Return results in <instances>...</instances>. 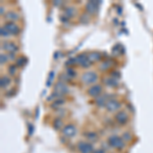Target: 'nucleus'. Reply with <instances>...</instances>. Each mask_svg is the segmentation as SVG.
Instances as JSON below:
<instances>
[{
	"mask_svg": "<svg viewBox=\"0 0 153 153\" xmlns=\"http://www.w3.org/2000/svg\"><path fill=\"white\" fill-rule=\"evenodd\" d=\"M1 65H3V63H5L7 61V55H4V54H1Z\"/></svg>",
	"mask_w": 153,
	"mask_h": 153,
	"instance_id": "obj_29",
	"label": "nucleus"
},
{
	"mask_svg": "<svg viewBox=\"0 0 153 153\" xmlns=\"http://www.w3.org/2000/svg\"><path fill=\"white\" fill-rule=\"evenodd\" d=\"M0 9H1V10H0V11H1V14L3 16V13H4V7L1 6V7H0Z\"/></svg>",
	"mask_w": 153,
	"mask_h": 153,
	"instance_id": "obj_35",
	"label": "nucleus"
},
{
	"mask_svg": "<svg viewBox=\"0 0 153 153\" xmlns=\"http://www.w3.org/2000/svg\"><path fill=\"white\" fill-rule=\"evenodd\" d=\"M105 84L109 87H117L118 86V83L117 82V80H114L113 78H108V79H105Z\"/></svg>",
	"mask_w": 153,
	"mask_h": 153,
	"instance_id": "obj_17",
	"label": "nucleus"
},
{
	"mask_svg": "<svg viewBox=\"0 0 153 153\" xmlns=\"http://www.w3.org/2000/svg\"><path fill=\"white\" fill-rule=\"evenodd\" d=\"M109 66H110V62H109V61H104V62H102V65H101L100 68H101V70H107Z\"/></svg>",
	"mask_w": 153,
	"mask_h": 153,
	"instance_id": "obj_26",
	"label": "nucleus"
},
{
	"mask_svg": "<svg viewBox=\"0 0 153 153\" xmlns=\"http://www.w3.org/2000/svg\"><path fill=\"white\" fill-rule=\"evenodd\" d=\"M76 63L82 65V68H89L91 65L90 59H89L87 56H86V54H84V53L79 54L76 57Z\"/></svg>",
	"mask_w": 153,
	"mask_h": 153,
	"instance_id": "obj_4",
	"label": "nucleus"
},
{
	"mask_svg": "<svg viewBox=\"0 0 153 153\" xmlns=\"http://www.w3.org/2000/svg\"><path fill=\"white\" fill-rule=\"evenodd\" d=\"M55 92L58 93L59 95L61 94H65V93H68V87L65 85V83L63 82H58L57 84L55 85Z\"/></svg>",
	"mask_w": 153,
	"mask_h": 153,
	"instance_id": "obj_12",
	"label": "nucleus"
},
{
	"mask_svg": "<svg viewBox=\"0 0 153 153\" xmlns=\"http://www.w3.org/2000/svg\"><path fill=\"white\" fill-rule=\"evenodd\" d=\"M101 91H102V87L100 85H94L88 90V94L91 97H97V96L100 95Z\"/></svg>",
	"mask_w": 153,
	"mask_h": 153,
	"instance_id": "obj_11",
	"label": "nucleus"
},
{
	"mask_svg": "<svg viewBox=\"0 0 153 153\" xmlns=\"http://www.w3.org/2000/svg\"><path fill=\"white\" fill-rule=\"evenodd\" d=\"M88 58L90 59L91 62H93V61H98L101 59V54L99 52H92L89 54Z\"/></svg>",
	"mask_w": 153,
	"mask_h": 153,
	"instance_id": "obj_13",
	"label": "nucleus"
},
{
	"mask_svg": "<svg viewBox=\"0 0 153 153\" xmlns=\"http://www.w3.org/2000/svg\"><path fill=\"white\" fill-rule=\"evenodd\" d=\"M4 28L7 32H8L10 35H18L19 32V27L16 26L14 23H12V22H9V23H6L4 25Z\"/></svg>",
	"mask_w": 153,
	"mask_h": 153,
	"instance_id": "obj_6",
	"label": "nucleus"
},
{
	"mask_svg": "<svg viewBox=\"0 0 153 153\" xmlns=\"http://www.w3.org/2000/svg\"><path fill=\"white\" fill-rule=\"evenodd\" d=\"M123 139H124V141H130V140L132 139V135H131L130 133H125V134L123 135Z\"/></svg>",
	"mask_w": 153,
	"mask_h": 153,
	"instance_id": "obj_27",
	"label": "nucleus"
},
{
	"mask_svg": "<svg viewBox=\"0 0 153 153\" xmlns=\"http://www.w3.org/2000/svg\"><path fill=\"white\" fill-rule=\"evenodd\" d=\"M63 12H65L66 18H71V16L75 14V9H74L73 7H68V8L65 9V11Z\"/></svg>",
	"mask_w": 153,
	"mask_h": 153,
	"instance_id": "obj_19",
	"label": "nucleus"
},
{
	"mask_svg": "<svg viewBox=\"0 0 153 153\" xmlns=\"http://www.w3.org/2000/svg\"><path fill=\"white\" fill-rule=\"evenodd\" d=\"M16 71H18V68H16V65H10V66H9V68H8V71H9V74H10V75H16Z\"/></svg>",
	"mask_w": 153,
	"mask_h": 153,
	"instance_id": "obj_25",
	"label": "nucleus"
},
{
	"mask_svg": "<svg viewBox=\"0 0 153 153\" xmlns=\"http://www.w3.org/2000/svg\"><path fill=\"white\" fill-rule=\"evenodd\" d=\"M1 48L2 49H5L6 51H8V52H10V53H16V51L19 50L18 45H16V43H13V42H9V41L2 43Z\"/></svg>",
	"mask_w": 153,
	"mask_h": 153,
	"instance_id": "obj_5",
	"label": "nucleus"
},
{
	"mask_svg": "<svg viewBox=\"0 0 153 153\" xmlns=\"http://www.w3.org/2000/svg\"><path fill=\"white\" fill-rule=\"evenodd\" d=\"M63 103H65V100H63V99H56V100L53 102L52 107L57 108V107H59V106H60L61 104H63Z\"/></svg>",
	"mask_w": 153,
	"mask_h": 153,
	"instance_id": "obj_22",
	"label": "nucleus"
},
{
	"mask_svg": "<svg viewBox=\"0 0 153 153\" xmlns=\"http://www.w3.org/2000/svg\"><path fill=\"white\" fill-rule=\"evenodd\" d=\"M111 76H112L113 79H114V78H120V73H117V71H113Z\"/></svg>",
	"mask_w": 153,
	"mask_h": 153,
	"instance_id": "obj_31",
	"label": "nucleus"
},
{
	"mask_svg": "<svg viewBox=\"0 0 153 153\" xmlns=\"http://www.w3.org/2000/svg\"><path fill=\"white\" fill-rule=\"evenodd\" d=\"M78 149L81 153H93L94 151L93 145L85 141H81L78 143Z\"/></svg>",
	"mask_w": 153,
	"mask_h": 153,
	"instance_id": "obj_2",
	"label": "nucleus"
},
{
	"mask_svg": "<svg viewBox=\"0 0 153 153\" xmlns=\"http://www.w3.org/2000/svg\"><path fill=\"white\" fill-rule=\"evenodd\" d=\"M95 103L97 104L99 107H102V106L106 105V103H107V101H106V98L105 96H102V97H97L95 99Z\"/></svg>",
	"mask_w": 153,
	"mask_h": 153,
	"instance_id": "obj_15",
	"label": "nucleus"
},
{
	"mask_svg": "<svg viewBox=\"0 0 153 153\" xmlns=\"http://www.w3.org/2000/svg\"><path fill=\"white\" fill-rule=\"evenodd\" d=\"M98 76L96 75V73L94 71H88V73H85L82 76V81L83 83L85 84H93L97 81Z\"/></svg>",
	"mask_w": 153,
	"mask_h": 153,
	"instance_id": "obj_3",
	"label": "nucleus"
},
{
	"mask_svg": "<svg viewBox=\"0 0 153 153\" xmlns=\"http://www.w3.org/2000/svg\"><path fill=\"white\" fill-rule=\"evenodd\" d=\"M0 33H1V37H5V38L10 35V34H9L8 32H7L6 30H5V28H4V27H2V28L0 29Z\"/></svg>",
	"mask_w": 153,
	"mask_h": 153,
	"instance_id": "obj_24",
	"label": "nucleus"
},
{
	"mask_svg": "<svg viewBox=\"0 0 153 153\" xmlns=\"http://www.w3.org/2000/svg\"><path fill=\"white\" fill-rule=\"evenodd\" d=\"M101 3L100 1H89L87 4H86V9L89 13H94V12L98 9V6Z\"/></svg>",
	"mask_w": 153,
	"mask_h": 153,
	"instance_id": "obj_10",
	"label": "nucleus"
},
{
	"mask_svg": "<svg viewBox=\"0 0 153 153\" xmlns=\"http://www.w3.org/2000/svg\"><path fill=\"white\" fill-rule=\"evenodd\" d=\"M53 76H54V73H50V76H49L48 84H47L48 86H50V82H51V80H52V78H53Z\"/></svg>",
	"mask_w": 153,
	"mask_h": 153,
	"instance_id": "obj_32",
	"label": "nucleus"
},
{
	"mask_svg": "<svg viewBox=\"0 0 153 153\" xmlns=\"http://www.w3.org/2000/svg\"><path fill=\"white\" fill-rule=\"evenodd\" d=\"M74 63H76V58H71V59H68V61H66V65H74Z\"/></svg>",
	"mask_w": 153,
	"mask_h": 153,
	"instance_id": "obj_30",
	"label": "nucleus"
},
{
	"mask_svg": "<svg viewBox=\"0 0 153 153\" xmlns=\"http://www.w3.org/2000/svg\"><path fill=\"white\" fill-rule=\"evenodd\" d=\"M27 63V58L25 57V56H23V57H19L18 59V61H16V65H18V66H23Z\"/></svg>",
	"mask_w": 153,
	"mask_h": 153,
	"instance_id": "obj_21",
	"label": "nucleus"
},
{
	"mask_svg": "<svg viewBox=\"0 0 153 153\" xmlns=\"http://www.w3.org/2000/svg\"><path fill=\"white\" fill-rule=\"evenodd\" d=\"M76 75V71L74 70V68H68V70H66V76H68V78H75Z\"/></svg>",
	"mask_w": 153,
	"mask_h": 153,
	"instance_id": "obj_20",
	"label": "nucleus"
},
{
	"mask_svg": "<svg viewBox=\"0 0 153 153\" xmlns=\"http://www.w3.org/2000/svg\"><path fill=\"white\" fill-rule=\"evenodd\" d=\"M81 22H82V23H88V22H89L88 16H86V14H83L82 18H81Z\"/></svg>",
	"mask_w": 153,
	"mask_h": 153,
	"instance_id": "obj_28",
	"label": "nucleus"
},
{
	"mask_svg": "<svg viewBox=\"0 0 153 153\" xmlns=\"http://www.w3.org/2000/svg\"><path fill=\"white\" fill-rule=\"evenodd\" d=\"M128 113L125 111H118L117 114H115V120L120 125H125L126 123L128 122Z\"/></svg>",
	"mask_w": 153,
	"mask_h": 153,
	"instance_id": "obj_9",
	"label": "nucleus"
},
{
	"mask_svg": "<svg viewBox=\"0 0 153 153\" xmlns=\"http://www.w3.org/2000/svg\"><path fill=\"white\" fill-rule=\"evenodd\" d=\"M85 137L87 138V139L89 140V141H96L97 140V134L94 132H88L85 134Z\"/></svg>",
	"mask_w": 153,
	"mask_h": 153,
	"instance_id": "obj_18",
	"label": "nucleus"
},
{
	"mask_svg": "<svg viewBox=\"0 0 153 153\" xmlns=\"http://www.w3.org/2000/svg\"><path fill=\"white\" fill-rule=\"evenodd\" d=\"M76 133V129L74 125H68L62 129V134L68 138H71Z\"/></svg>",
	"mask_w": 153,
	"mask_h": 153,
	"instance_id": "obj_7",
	"label": "nucleus"
},
{
	"mask_svg": "<svg viewBox=\"0 0 153 153\" xmlns=\"http://www.w3.org/2000/svg\"><path fill=\"white\" fill-rule=\"evenodd\" d=\"M108 144H109V146L117 148V149H123V148L125 147L124 139L117 137V136H111V137L108 139Z\"/></svg>",
	"mask_w": 153,
	"mask_h": 153,
	"instance_id": "obj_1",
	"label": "nucleus"
},
{
	"mask_svg": "<svg viewBox=\"0 0 153 153\" xmlns=\"http://www.w3.org/2000/svg\"><path fill=\"white\" fill-rule=\"evenodd\" d=\"M5 18L7 19H9V21H16V19H19V14L16 13L14 11H8L7 13L5 14Z\"/></svg>",
	"mask_w": 153,
	"mask_h": 153,
	"instance_id": "obj_14",
	"label": "nucleus"
},
{
	"mask_svg": "<svg viewBox=\"0 0 153 153\" xmlns=\"http://www.w3.org/2000/svg\"><path fill=\"white\" fill-rule=\"evenodd\" d=\"M105 107H106V109L110 112L117 111V110H118L120 108V103L117 102V100H109V101H107Z\"/></svg>",
	"mask_w": 153,
	"mask_h": 153,
	"instance_id": "obj_8",
	"label": "nucleus"
},
{
	"mask_svg": "<svg viewBox=\"0 0 153 153\" xmlns=\"http://www.w3.org/2000/svg\"><path fill=\"white\" fill-rule=\"evenodd\" d=\"M10 83H11L10 79H9L7 76H2V78H1V88L5 89L7 86L10 85Z\"/></svg>",
	"mask_w": 153,
	"mask_h": 153,
	"instance_id": "obj_16",
	"label": "nucleus"
},
{
	"mask_svg": "<svg viewBox=\"0 0 153 153\" xmlns=\"http://www.w3.org/2000/svg\"><path fill=\"white\" fill-rule=\"evenodd\" d=\"M61 126H62V122H61V120H54V123H53L54 129H56V130L60 129Z\"/></svg>",
	"mask_w": 153,
	"mask_h": 153,
	"instance_id": "obj_23",
	"label": "nucleus"
},
{
	"mask_svg": "<svg viewBox=\"0 0 153 153\" xmlns=\"http://www.w3.org/2000/svg\"><path fill=\"white\" fill-rule=\"evenodd\" d=\"M93 153H104V150L101 149V148H99V149H96L93 151Z\"/></svg>",
	"mask_w": 153,
	"mask_h": 153,
	"instance_id": "obj_33",
	"label": "nucleus"
},
{
	"mask_svg": "<svg viewBox=\"0 0 153 153\" xmlns=\"http://www.w3.org/2000/svg\"><path fill=\"white\" fill-rule=\"evenodd\" d=\"M8 56H9V57H10V59H14V53H10Z\"/></svg>",
	"mask_w": 153,
	"mask_h": 153,
	"instance_id": "obj_34",
	"label": "nucleus"
}]
</instances>
